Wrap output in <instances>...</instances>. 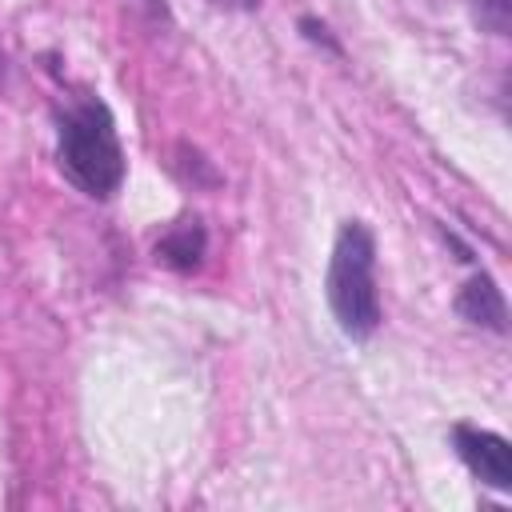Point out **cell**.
Wrapping results in <instances>:
<instances>
[{"label": "cell", "instance_id": "277c9868", "mask_svg": "<svg viewBox=\"0 0 512 512\" xmlns=\"http://www.w3.org/2000/svg\"><path fill=\"white\" fill-rule=\"evenodd\" d=\"M456 312L476 324V328H488V332H508V304H504V292L496 288V280L488 272H476L460 296H456Z\"/></svg>", "mask_w": 512, "mask_h": 512}, {"label": "cell", "instance_id": "5b68a950", "mask_svg": "<svg viewBox=\"0 0 512 512\" xmlns=\"http://www.w3.org/2000/svg\"><path fill=\"white\" fill-rule=\"evenodd\" d=\"M204 252H208V232L200 220H180L172 224L160 240H156V256L176 268V272H192L204 264Z\"/></svg>", "mask_w": 512, "mask_h": 512}, {"label": "cell", "instance_id": "8992f818", "mask_svg": "<svg viewBox=\"0 0 512 512\" xmlns=\"http://www.w3.org/2000/svg\"><path fill=\"white\" fill-rule=\"evenodd\" d=\"M472 12L480 20V28H488L492 36H508V28H512V0H472Z\"/></svg>", "mask_w": 512, "mask_h": 512}, {"label": "cell", "instance_id": "6da1fadb", "mask_svg": "<svg viewBox=\"0 0 512 512\" xmlns=\"http://www.w3.org/2000/svg\"><path fill=\"white\" fill-rule=\"evenodd\" d=\"M60 172L88 196L104 200L124 180V148L112 124V112L100 100H80L60 116V144H56Z\"/></svg>", "mask_w": 512, "mask_h": 512}, {"label": "cell", "instance_id": "3957f363", "mask_svg": "<svg viewBox=\"0 0 512 512\" xmlns=\"http://www.w3.org/2000/svg\"><path fill=\"white\" fill-rule=\"evenodd\" d=\"M452 444H456V456L468 464V472L496 488V492H508L512 488V448L504 436L488 432V428H472V424H456L452 428Z\"/></svg>", "mask_w": 512, "mask_h": 512}, {"label": "cell", "instance_id": "7a4b0ae2", "mask_svg": "<svg viewBox=\"0 0 512 512\" xmlns=\"http://www.w3.org/2000/svg\"><path fill=\"white\" fill-rule=\"evenodd\" d=\"M328 304L336 324L364 340L380 328V292H376V240L360 220H348L336 232L328 260Z\"/></svg>", "mask_w": 512, "mask_h": 512}, {"label": "cell", "instance_id": "52a82bcc", "mask_svg": "<svg viewBox=\"0 0 512 512\" xmlns=\"http://www.w3.org/2000/svg\"><path fill=\"white\" fill-rule=\"evenodd\" d=\"M300 28H304V32H308V40H324V44H328V48H332V52H336V40H332V36H328V28H324V24H316V20H312V16H304V20H300Z\"/></svg>", "mask_w": 512, "mask_h": 512}]
</instances>
